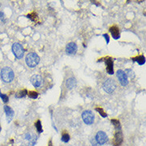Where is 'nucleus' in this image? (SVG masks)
<instances>
[{
	"label": "nucleus",
	"mask_w": 146,
	"mask_h": 146,
	"mask_svg": "<svg viewBox=\"0 0 146 146\" xmlns=\"http://www.w3.org/2000/svg\"><path fill=\"white\" fill-rule=\"evenodd\" d=\"M40 58L36 53H29L26 57V63L30 68H35L39 63Z\"/></svg>",
	"instance_id": "nucleus-1"
},
{
	"label": "nucleus",
	"mask_w": 146,
	"mask_h": 146,
	"mask_svg": "<svg viewBox=\"0 0 146 146\" xmlns=\"http://www.w3.org/2000/svg\"><path fill=\"white\" fill-rule=\"evenodd\" d=\"M1 77L3 81L6 83L11 82L15 77V74L14 71L10 67H4L1 70Z\"/></svg>",
	"instance_id": "nucleus-2"
},
{
	"label": "nucleus",
	"mask_w": 146,
	"mask_h": 146,
	"mask_svg": "<svg viewBox=\"0 0 146 146\" xmlns=\"http://www.w3.org/2000/svg\"><path fill=\"white\" fill-rule=\"evenodd\" d=\"M103 86V90L106 91L107 93L111 94V93H113L114 92V90H116V88H117V84H116V82L114 81V80L109 78L103 83V86Z\"/></svg>",
	"instance_id": "nucleus-3"
},
{
	"label": "nucleus",
	"mask_w": 146,
	"mask_h": 146,
	"mask_svg": "<svg viewBox=\"0 0 146 146\" xmlns=\"http://www.w3.org/2000/svg\"><path fill=\"white\" fill-rule=\"evenodd\" d=\"M12 52L16 58L18 59L22 58V57L24 55V49L22 47V45L19 42L14 43L12 45Z\"/></svg>",
	"instance_id": "nucleus-4"
},
{
	"label": "nucleus",
	"mask_w": 146,
	"mask_h": 146,
	"mask_svg": "<svg viewBox=\"0 0 146 146\" xmlns=\"http://www.w3.org/2000/svg\"><path fill=\"white\" fill-rule=\"evenodd\" d=\"M83 121L86 125H92L94 121V114L92 111L90 110H86L82 113L81 115Z\"/></svg>",
	"instance_id": "nucleus-5"
},
{
	"label": "nucleus",
	"mask_w": 146,
	"mask_h": 146,
	"mask_svg": "<svg viewBox=\"0 0 146 146\" xmlns=\"http://www.w3.org/2000/svg\"><path fill=\"white\" fill-rule=\"evenodd\" d=\"M95 139H96V141H97V142L100 145H104V144L107 143V142H108V141H109V138H108L107 134L103 131L97 132V134H96Z\"/></svg>",
	"instance_id": "nucleus-6"
},
{
	"label": "nucleus",
	"mask_w": 146,
	"mask_h": 146,
	"mask_svg": "<svg viewBox=\"0 0 146 146\" xmlns=\"http://www.w3.org/2000/svg\"><path fill=\"white\" fill-rule=\"evenodd\" d=\"M117 77L119 80V82L122 86H126L129 84V80H128V77L124 70H118L117 71Z\"/></svg>",
	"instance_id": "nucleus-7"
},
{
	"label": "nucleus",
	"mask_w": 146,
	"mask_h": 146,
	"mask_svg": "<svg viewBox=\"0 0 146 146\" xmlns=\"http://www.w3.org/2000/svg\"><path fill=\"white\" fill-rule=\"evenodd\" d=\"M30 82L35 88H38L42 85V77L38 74H35L30 77Z\"/></svg>",
	"instance_id": "nucleus-8"
},
{
	"label": "nucleus",
	"mask_w": 146,
	"mask_h": 146,
	"mask_svg": "<svg viewBox=\"0 0 146 146\" xmlns=\"http://www.w3.org/2000/svg\"><path fill=\"white\" fill-rule=\"evenodd\" d=\"M77 45L75 42H70L66 45L65 47V52L69 55H72V54H75L77 53Z\"/></svg>",
	"instance_id": "nucleus-9"
},
{
	"label": "nucleus",
	"mask_w": 146,
	"mask_h": 146,
	"mask_svg": "<svg viewBox=\"0 0 146 146\" xmlns=\"http://www.w3.org/2000/svg\"><path fill=\"white\" fill-rule=\"evenodd\" d=\"M4 110H5V113H6V121H7L8 123H10L13 119L15 113H14L13 109L8 106H4Z\"/></svg>",
	"instance_id": "nucleus-10"
},
{
	"label": "nucleus",
	"mask_w": 146,
	"mask_h": 146,
	"mask_svg": "<svg viewBox=\"0 0 146 146\" xmlns=\"http://www.w3.org/2000/svg\"><path fill=\"white\" fill-rule=\"evenodd\" d=\"M106 64V70L109 74H113V61L111 58H107L105 60Z\"/></svg>",
	"instance_id": "nucleus-11"
},
{
	"label": "nucleus",
	"mask_w": 146,
	"mask_h": 146,
	"mask_svg": "<svg viewBox=\"0 0 146 146\" xmlns=\"http://www.w3.org/2000/svg\"><path fill=\"white\" fill-rule=\"evenodd\" d=\"M109 31H110L112 35V37L114 38V39L120 38V31H119V29L117 26H111L110 29H109Z\"/></svg>",
	"instance_id": "nucleus-12"
},
{
	"label": "nucleus",
	"mask_w": 146,
	"mask_h": 146,
	"mask_svg": "<svg viewBox=\"0 0 146 146\" xmlns=\"http://www.w3.org/2000/svg\"><path fill=\"white\" fill-rule=\"evenodd\" d=\"M123 141L122 133L121 131H117L115 134V140H114V145L115 146H120Z\"/></svg>",
	"instance_id": "nucleus-13"
},
{
	"label": "nucleus",
	"mask_w": 146,
	"mask_h": 146,
	"mask_svg": "<svg viewBox=\"0 0 146 146\" xmlns=\"http://www.w3.org/2000/svg\"><path fill=\"white\" fill-rule=\"evenodd\" d=\"M66 87L69 89V90H72L73 88H74L77 85V81L74 77H70L66 80Z\"/></svg>",
	"instance_id": "nucleus-14"
},
{
	"label": "nucleus",
	"mask_w": 146,
	"mask_h": 146,
	"mask_svg": "<svg viewBox=\"0 0 146 146\" xmlns=\"http://www.w3.org/2000/svg\"><path fill=\"white\" fill-rule=\"evenodd\" d=\"M133 60L134 61H136V62H137L139 65H144V64L145 63V58L143 55L136 57V58H134Z\"/></svg>",
	"instance_id": "nucleus-15"
},
{
	"label": "nucleus",
	"mask_w": 146,
	"mask_h": 146,
	"mask_svg": "<svg viewBox=\"0 0 146 146\" xmlns=\"http://www.w3.org/2000/svg\"><path fill=\"white\" fill-rule=\"evenodd\" d=\"M27 95V90H20L19 92H17L15 93V97L17 98H22V97H25Z\"/></svg>",
	"instance_id": "nucleus-16"
},
{
	"label": "nucleus",
	"mask_w": 146,
	"mask_h": 146,
	"mask_svg": "<svg viewBox=\"0 0 146 146\" xmlns=\"http://www.w3.org/2000/svg\"><path fill=\"white\" fill-rule=\"evenodd\" d=\"M125 74H126L127 77H130L131 79H133L135 77V74H134V72L133 71V70H126L125 71Z\"/></svg>",
	"instance_id": "nucleus-17"
},
{
	"label": "nucleus",
	"mask_w": 146,
	"mask_h": 146,
	"mask_svg": "<svg viewBox=\"0 0 146 146\" xmlns=\"http://www.w3.org/2000/svg\"><path fill=\"white\" fill-rule=\"evenodd\" d=\"M70 135L68 133H63L62 134V136H61V141H63V142H65V143H67L68 141H70Z\"/></svg>",
	"instance_id": "nucleus-18"
},
{
	"label": "nucleus",
	"mask_w": 146,
	"mask_h": 146,
	"mask_svg": "<svg viewBox=\"0 0 146 146\" xmlns=\"http://www.w3.org/2000/svg\"><path fill=\"white\" fill-rule=\"evenodd\" d=\"M35 127L37 129V131L39 133H41L42 132V124H41V121L39 120L37 122L35 123Z\"/></svg>",
	"instance_id": "nucleus-19"
},
{
	"label": "nucleus",
	"mask_w": 146,
	"mask_h": 146,
	"mask_svg": "<svg viewBox=\"0 0 146 146\" xmlns=\"http://www.w3.org/2000/svg\"><path fill=\"white\" fill-rule=\"evenodd\" d=\"M28 96L31 99H36L38 96V93L37 92H35V91H30V92H29Z\"/></svg>",
	"instance_id": "nucleus-20"
},
{
	"label": "nucleus",
	"mask_w": 146,
	"mask_h": 146,
	"mask_svg": "<svg viewBox=\"0 0 146 146\" xmlns=\"http://www.w3.org/2000/svg\"><path fill=\"white\" fill-rule=\"evenodd\" d=\"M0 97H1L2 100L3 101V102H5V103H7L9 99H8V97L5 94H3V93H1V91H0Z\"/></svg>",
	"instance_id": "nucleus-21"
},
{
	"label": "nucleus",
	"mask_w": 146,
	"mask_h": 146,
	"mask_svg": "<svg viewBox=\"0 0 146 146\" xmlns=\"http://www.w3.org/2000/svg\"><path fill=\"white\" fill-rule=\"evenodd\" d=\"M96 110L98 112V113H99L100 114H101L103 117H107V114L103 111V109H101V108H96Z\"/></svg>",
	"instance_id": "nucleus-22"
},
{
	"label": "nucleus",
	"mask_w": 146,
	"mask_h": 146,
	"mask_svg": "<svg viewBox=\"0 0 146 146\" xmlns=\"http://www.w3.org/2000/svg\"><path fill=\"white\" fill-rule=\"evenodd\" d=\"M111 122H112V124L115 126L116 129H118V128L120 129V122L118 121L117 120H112Z\"/></svg>",
	"instance_id": "nucleus-23"
},
{
	"label": "nucleus",
	"mask_w": 146,
	"mask_h": 146,
	"mask_svg": "<svg viewBox=\"0 0 146 146\" xmlns=\"http://www.w3.org/2000/svg\"><path fill=\"white\" fill-rule=\"evenodd\" d=\"M91 145H92V146H101L97 142V141H96L95 137L91 138Z\"/></svg>",
	"instance_id": "nucleus-24"
},
{
	"label": "nucleus",
	"mask_w": 146,
	"mask_h": 146,
	"mask_svg": "<svg viewBox=\"0 0 146 146\" xmlns=\"http://www.w3.org/2000/svg\"><path fill=\"white\" fill-rule=\"evenodd\" d=\"M32 136H31V135L30 133H26V136H25V139H26V141H30L31 140V138H32Z\"/></svg>",
	"instance_id": "nucleus-25"
},
{
	"label": "nucleus",
	"mask_w": 146,
	"mask_h": 146,
	"mask_svg": "<svg viewBox=\"0 0 146 146\" xmlns=\"http://www.w3.org/2000/svg\"><path fill=\"white\" fill-rule=\"evenodd\" d=\"M103 37L106 39V42H107V44H108V43L109 42V35H107V34H104Z\"/></svg>",
	"instance_id": "nucleus-26"
},
{
	"label": "nucleus",
	"mask_w": 146,
	"mask_h": 146,
	"mask_svg": "<svg viewBox=\"0 0 146 146\" xmlns=\"http://www.w3.org/2000/svg\"><path fill=\"white\" fill-rule=\"evenodd\" d=\"M3 19H4V14L3 12H0V20L3 21Z\"/></svg>",
	"instance_id": "nucleus-27"
},
{
	"label": "nucleus",
	"mask_w": 146,
	"mask_h": 146,
	"mask_svg": "<svg viewBox=\"0 0 146 146\" xmlns=\"http://www.w3.org/2000/svg\"><path fill=\"white\" fill-rule=\"evenodd\" d=\"M50 146H52V145H51V141H50Z\"/></svg>",
	"instance_id": "nucleus-28"
},
{
	"label": "nucleus",
	"mask_w": 146,
	"mask_h": 146,
	"mask_svg": "<svg viewBox=\"0 0 146 146\" xmlns=\"http://www.w3.org/2000/svg\"><path fill=\"white\" fill-rule=\"evenodd\" d=\"M0 131H1V127H0Z\"/></svg>",
	"instance_id": "nucleus-29"
},
{
	"label": "nucleus",
	"mask_w": 146,
	"mask_h": 146,
	"mask_svg": "<svg viewBox=\"0 0 146 146\" xmlns=\"http://www.w3.org/2000/svg\"><path fill=\"white\" fill-rule=\"evenodd\" d=\"M20 146H24V145H20Z\"/></svg>",
	"instance_id": "nucleus-30"
}]
</instances>
